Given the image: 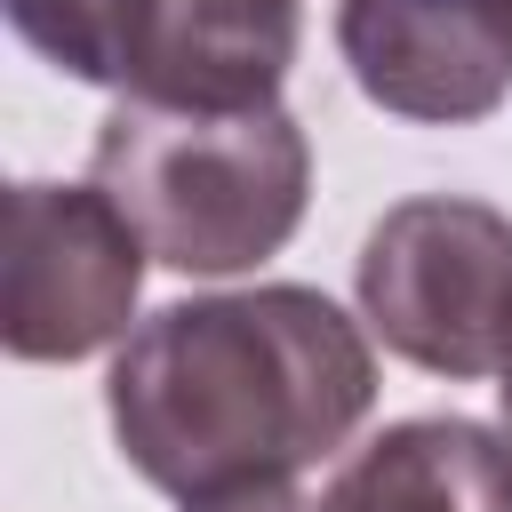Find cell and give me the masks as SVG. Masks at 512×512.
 Segmentation results:
<instances>
[{
	"label": "cell",
	"instance_id": "cell-6",
	"mask_svg": "<svg viewBox=\"0 0 512 512\" xmlns=\"http://www.w3.org/2000/svg\"><path fill=\"white\" fill-rule=\"evenodd\" d=\"M352 88L416 128H472L512 104V0H336Z\"/></svg>",
	"mask_w": 512,
	"mask_h": 512
},
{
	"label": "cell",
	"instance_id": "cell-1",
	"mask_svg": "<svg viewBox=\"0 0 512 512\" xmlns=\"http://www.w3.org/2000/svg\"><path fill=\"white\" fill-rule=\"evenodd\" d=\"M368 408V328L304 280L160 304L104 376V416L128 472L176 504L280 488L304 464H328Z\"/></svg>",
	"mask_w": 512,
	"mask_h": 512
},
{
	"label": "cell",
	"instance_id": "cell-3",
	"mask_svg": "<svg viewBox=\"0 0 512 512\" xmlns=\"http://www.w3.org/2000/svg\"><path fill=\"white\" fill-rule=\"evenodd\" d=\"M368 336L424 376L472 384L512 352V216L472 192L392 200L352 264Z\"/></svg>",
	"mask_w": 512,
	"mask_h": 512
},
{
	"label": "cell",
	"instance_id": "cell-8",
	"mask_svg": "<svg viewBox=\"0 0 512 512\" xmlns=\"http://www.w3.org/2000/svg\"><path fill=\"white\" fill-rule=\"evenodd\" d=\"M184 512H312V496L296 480H280V488H232V496H208V504H184Z\"/></svg>",
	"mask_w": 512,
	"mask_h": 512
},
{
	"label": "cell",
	"instance_id": "cell-9",
	"mask_svg": "<svg viewBox=\"0 0 512 512\" xmlns=\"http://www.w3.org/2000/svg\"><path fill=\"white\" fill-rule=\"evenodd\" d=\"M496 408H504V440H512V352H504V368H496Z\"/></svg>",
	"mask_w": 512,
	"mask_h": 512
},
{
	"label": "cell",
	"instance_id": "cell-4",
	"mask_svg": "<svg viewBox=\"0 0 512 512\" xmlns=\"http://www.w3.org/2000/svg\"><path fill=\"white\" fill-rule=\"evenodd\" d=\"M144 264H152V248L96 184L24 176L8 192V256H0L8 360L56 368V360H88L104 344H128Z\"/></svg>",
	"mask_w": 512,
	"mask_h": 512
},
{
	"label": "cell",
	"instance_id": "cell-5",
	"mask_svg": "<svg viewBox=\"0 0 512 512\" xmlns=\"http://www.w3.org/2000/svg\"><path fill=\"white\" fill-rule=\"evenodd\" d=\"M304 0H112L104 88L168 112L280 104Z\"/></svg>",
	"mask_w": 512,
	"mask_h": 512
},
{
	"label": "cell",
	"instance_id": "cell-2",
	"mask_svg": "<svg viewBox=\"0 0 512 512\" xmlns=\"http://www.w3.org/2000/svg\"><path fill=\"white\" fill-rule=\"evenodd\" d=\"M88 184L136 224L152 264L224 280L296 240L312 200V144L288 104L168 112L120 96L88 144Z\"/></svg>",
	"mask_w": 512,
	"mask_h": 512
},
{
	"label": "cell",
	"instance_id": "cell-7",
	"mask_svg": "<svg viewBox=\"0 0 512 512\" xmlns=\"http://www.w3.org/2000/svg\"><path fill=\"white\" fill-rule=\"evenodd\" d=\"M312 512H512V440L472 416H408L336 464Z\"/></svg>",
	"mask_w": 512,
	"mask_h": 512
}]
</instances>
